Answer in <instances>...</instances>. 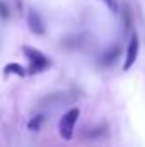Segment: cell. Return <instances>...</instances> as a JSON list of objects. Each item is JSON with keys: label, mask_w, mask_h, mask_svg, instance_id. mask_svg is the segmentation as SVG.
I'll return each instance as SVG.
<instances>
[{"label": "cell", "mask_w": 145, "mask_h": 147, "mask_svg": "<svg viewBox=\"0 0 145 147\" xmlns=\"http://www.w3.org/2000/svg\"><path fill=\"white\" fill-rule=\"evenodd\" d=\"M138 50H140V39L138 34L132 32L130 36V43L127 47V56H125V63H123V71H128L132 65L136 63V58H138Z\"/></svg>", "instance_id": "3"}, {"label": "cell", "mask_w": 145, "mask_h": 147, "mask_svg": "<svg viewBox=\"0 0 145 147\" xmlns=\"http://www.w3.org/2000/svg\"><path fill=\"white\" fill-rule=\"evenodd\" d=\"M102 2L108 6V9L112 11V13H117V2L115 0H102Z\"/></svg>", "instance_id": "7"}, {"label": "cell", "mask_w": 145, "mask_h": 147, "mask_svg": "<svg viewBox=\"0 0 145 147\" xmlns=\"http://www.w3.org/2000/svg\"><path fill=\"white\" fill-rule=\"evenodd\" d=\"M28 26H30V30H32L34 34H39V36H43L45 34V22H43V19H41V15L37 13V11H30L28 13Z\"/></svg>", "instance_id": "4"}, {"label": "cell", "mask_w": 145, "mask_h": 147, "mask_svg": "<svg viewBox=\"0 0 145 147\" xmlns=\"http://www.w3.org/2000/svg\"><path fill=\"white\" fill-rule=\"evenodd\" d=\"M22 52H24V56L28 58V61H30L28 73H32V75H34V73L45 71V69L50 65V60H48L41 50H37V49H34V47H22Z\"/></svg>", "instance_id": "1"}, {"label": "cell", "mask_w": 145, "mask_h": 147, "mask_svg": "<svg viewBox=\"0 0 145 147\" xmlns=\"http://www.w3.org/2000/svg\"><path fill=\"white\" fill-rule=\"evenodd\" d=\"M4 75H17V76H26L28 75V71H26L22 65L19 63H7L6 67H4Z\"/></svg>", "instance_id": "5"}, {"label": "cell", "mask_w": 145, "mask_h": 147, "mask_svg": "<svg viewBox=\"0 0 145 147\" xmlns=\"http://www.w3.org/2000/svg\"><path fill=\"white\" fill-rule=\"evenodd\" d=\"M0 17H7V9L6 6H2V2H0Z\"/></svg>", "instance_id": "8"}, {"label": "cell", "mask_w": 145, "mask_h": 147, "mask_svg": "<svg viewBox=\"0 0 145 147\" xmlns=\"http://www.w3.org/2000/svg\"><path fill=\"white\" fill-rule=\"evenodd\" d=\"M78 115H80L78 108H71L69 112H65V114L62 115V119H60V123H58V130H60V136H62L63 140L69 142L72 138V134H75V125H76V121H78Z\"/></svg>", "instance_id": "2"}, {"label": "cell", "mask_w": 145, "mask_h": 147, "mask_svg": "<svg viewBox=\"0 0 145 147\" xmlns=\"http://www.w3.org/2000/svg\"><path fill=\"white\" fill-rule=\"evenodd\" d=\"M43 121H45V115H34L32 119L28 121V130H32V132H37V130L41 129V125H43Z\"/></svg>", "instance_id": "6"}]
</instances>
